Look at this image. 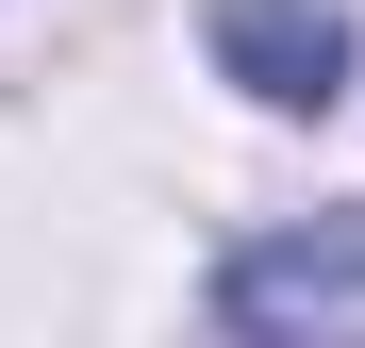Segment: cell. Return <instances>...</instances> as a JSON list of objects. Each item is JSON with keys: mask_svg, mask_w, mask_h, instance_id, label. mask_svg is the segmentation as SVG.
Masks as SVG:
<instances>
[{"mask_svg": "<svg viewBox=\"0 0 365 348\" xmlns=\"http://www.w3.org/2000/svg\"><path fill=\"white\" fill-rule=\"evenodd\" d=\"M216 67L232 83H250L266 116H332L349 100V17H332V0H216Z\"/></svg>", "mask_w": 365, "mask_h": 348, "instance_id": "cell-2", "label": "cell"}, {"mask_svg": "<svg viewBox=\"0 0 365 348\" xmlns=\"http://www.w3.org/2000/svg\"><path fill=\"white\" fill-rule=\"evenodd\" d=\"M216 315L232 332H365V216H316V232L232 249L216 265Z\"/></svg>", "mask_w": 365, "mask_h": 348, "instance_id": "cell-1", "label": "cell"}]
</instances>
